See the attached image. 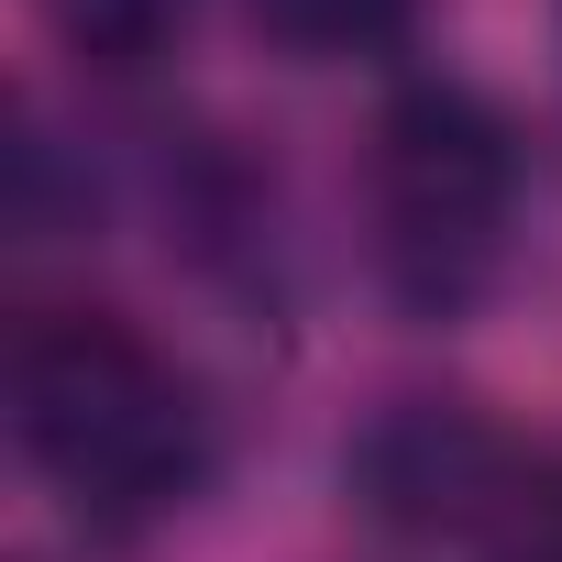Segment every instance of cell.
<instances>
[{
	"label": "cell",
	"instance_id": "6da1fadb",
	"mask_svg": "<svg viewBox=\"0 0 562 562\" xmlns=\"http://www.w3.org/2000/svg\"><path fill=\"white\" fill-rule=\"evenodd\" d=\"M12 430L100 529H144L210 474L199 386L111 310H56L12 342Z\"/></svg>",
	"mask_w": 562,
	"mask_h": 562
},
{
	"label": "cell",
	"instance_id": "8992f818",
	"mask_svg": "<svg viewBox=\"0 0 562 562\" xmlns=\"http://www.w3.org/2000/svg\"><path fill=\"white\" fill-rule=\"evenodd\" d=\"M551 562H562V507H551Z\"/></svg>",
	"mask_w": 562,
	"mask_h": 562
},
{
	"label": "cell",
	"instance_id": "3957f363",
	"mask_svg": "<svg viewBox=\"0 0 562 562\" xmlns=\"http://www.w3.org/2000/svg\"><path fill=\"white\" fill-rule=\"evenodd\" d=\"M342 485L364 518L419 529V540H463L485 518L518 507V441L463 408V397H397L364 419V441L342 452Z\"/></svg>",
	"mask_w": 562,
	"mask_h": 562
},
{
	"label": "cell",
	"instance_id": "7a4b0ae2",
	"mask_svg": "<svg viewBox=\"0 0 562 562\" xmlns=\"http://www.w3.org/2000/svg\"><path fill=\"white\" fill-rule=\"evenodd\" d=\"M518 221V133L474 89H408L375 122V265L408 310H463Z\"/></svg>",
	"mask_w": 562,
	"mask_h": 562
},
{
	"label": "cell",
	"instance_id": "277c9868",
	"mask_svg": "<svg viewBox=\"0 0 562 562\" xmlns=\"http://www.w3.org/2000/svg\"><path fill=\"white\" fill-rule=\"evenodd\" d=\"M45 23L89 67H155L177 45V23H188V0H45Z\"/></svg>",
	"mask_w": 562,
	"mask_h": 562
},
{
	"label": "cell",
	"instance_id": "5b68a950",
	"mask_svg": "<svg viewBox=\"0 0 562 562\" xmlns=\"http://www.w3.org/2000/svg\"><path fill=\"white\" fill-rule=\"evenodd\" d=\"M243 12L288 45V56H375L408 34L419 0H243Z\"/></svg>",
	"mask_w": 562,
	"mask_h": 562
}]
</instances>
